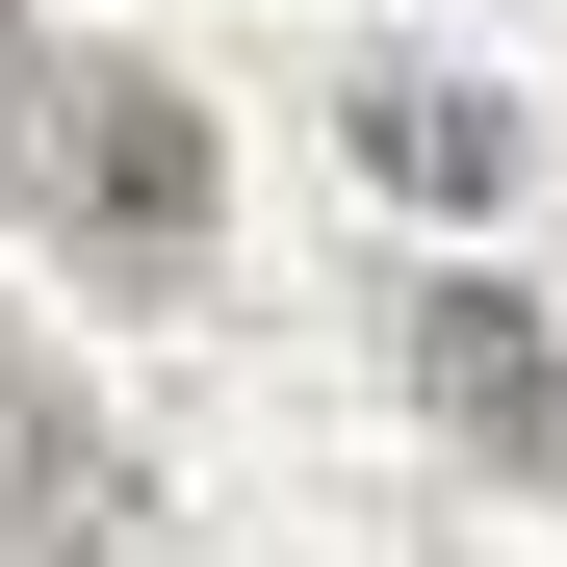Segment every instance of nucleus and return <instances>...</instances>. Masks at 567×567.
<instances>
[{"mask_svg": "<svg viewBox=\"0 0 567 567\" xmlns=\"http://www.w3.org/2000/svg\"><path fill=\"white\" fill-rule=\"evenodd\" d=\"M0 181H27V207L104 258V284H181L207 258V104H181L155 52H78V27H27V0H0Z\"/></svg>", "mask_w": 567, "mask_h": 567, "instance_id": "obj_1", "label": "nucleus"}, {"mask_svg": "<svg viewBox=\"0 0 567 567\" xmlns=\"http://www.w3.org/2000/svg\"><path fill=\"white\" fill-rule=\"evenodd\" d=\"M155 542V464H130V413L78 388L52 336H0V567H130Z\"/></svg>", "mask_w": 567, "mask_h": 567, "instance_id": "obj_2", "label": "nucleus"}, {"mask_svg": "<svg viewBox=\"0 0 567 567\" xmlns=\"http://www.w3.org/2000/svg\"><path fill=\"white\" fill-rule=\"evenodd\" d=\"M413 413L464 464H516V491H567V336L516 310V284H413Z\"/></svg>", "mask_w": 567, "mask_h": 567, "instance_id": "obj_3", "label": "nucleus"}, {"mask_svg": "<svg viewBox=\"0 0 567 567\" xmlns=\"http://www.w3.org/2000/svg\"><path fill=\"white\" fill-rule=\"evenodd\" d=\"M361 181H388V207H491V181H516V104H491V78H361Z\"/></svg>", "mask_w": 567, "mask_h": 567, "instance_id": "obj_4", "label": "nucleus"}]
</instances>
